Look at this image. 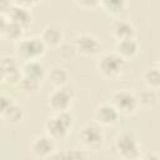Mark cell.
<instances>
[{"instance_id": "obj_17", "label": "cell", "mask_w": 160, "mask_h": 160, "mask_svg": "<svg viewBox=\"0 0 160 160\" xmlns=\"http://www.w3.org/2000/svg\"><path fill=\"white\" fill-rule=\"evenodd\" d=\"M22 75L42 81L46 78L48 71H46L45 66L39 60H30V61H25L22 64Z\"/></svg>"}, {"instance_id": "obj_22", "label": "cell", "mask_w": 160, "mask_h": 160, "mask_svg": "<svg viewBox=\"0 0 160 160\" xmlns=\"http://www.w3.org/2000/svg\"><path fill=\"white\" fill-rule=\"evenodd\" d=\"M40 86H41L40 80L34 79V78H29L25 75H22L20 82H19V88H20L21 92L28 95V96H32V95L38 94V91L40 90Z\"/></svg>"}, {"instance_id": "obj_1", "label": "cell", "mask_w": 160, "mask_h": 160, "mask_svg": "<svg viewBox=\"0 0 160 160\" xmlns=\"http://www.w3.org/2000/svg\"><path fill=\"white\" fill-rule=\"evenodd\" d=\"M74 126V116L70 111L54 112L51 118L45 122V134L56 140H64L70 134Z\"/></svg>"}, {"instance_id": "obj_15", "label": "cell", "mask_w": 160, "mask_h": 160, "mask_svg": "<svg viewBox=\"0 0 160 160\" xmlns=\"http://www.w3.org/2000/svg\"><path fill=\"white\" fill-rule=\"evenodd\" d=\"M40 38L46 45V48H59L62 44L64 32L56 25H48L44 28Z\"/></svg>"}, {"instance_id": "obj_14", "label": "cell", "mask_w": 160, "mask_h": 160, "mask_svg": "<svg viewBox=\"0 0 160 160\" xmlns=\"http://www.w3.org/2000/svg\"><path fill=\"white\" fill-rule=\"evenodd\" d=\"M6 16L15 24L22 26L25 30L31 25V21H32V15H31L30 9H26V8L15 5V4H12V6L9 10V12L6 14Z\"/></svg>"}, {"instance_id": "obj_27", "label": "cell", "mask_w": 160, "mask_h": 160, "mask_svg": "<svg viewBox=\"0 0 160 160\" xmlns=\"http://www.w3.org/2000/svg\"><path fill=\"white\" fill-rule=\"evenodd\" d=\"M40 2V0H12V4L26 8V9H31L34 6H36Z\"/></svg>"}, {"instance_id": "obj_24", "label": "cell", "mask_w": 160, "mask_h": 160, "mask_svg": "<svg viewBox=\"0 0 160 160\" xmlns=\"http://www.w3.org/2000/svg\"><path fill=\"white\" fill-rule=\"evenodd\" d=\"M138 100H139V106H142L145 109H151L156 102V96L154 94V90L149 89L146 91H142L140 95H138Z\"/></svg>"}, {"instance_id": "obj_11", "label": "cell", "mask_w": 160, "mask_h": 160, "mask_svg": "<svg viewBox=\"0 0 160 160\" xmlns=\"http://www.w3.org/2000/svg\"><path fill=\"white\" fill-rule=\"evenodd\" d=\"M74 45L76 48L78 54L84 56H92L100 52L101 44L98 38L91 34H81L78 35L74 40Z\"/></svg>"}, {"instance_id": "obj_28", "label": "cell", "mask_w": 160, "mask_h": 160, "mask_svg": "<svg viewBox=\"0 0 160 160\" xmlns=\"http://www.w3.org/2000/svg\"><path fill=\"white\" fill-rule=\"evenodd\" d=\"M12 102H14L12 98H10L8 95H1V99H0V112L5 111Z\"/></svg>"}, {"instance_id": "obj_8", "label": "cell", "mask_w": 160, "mask_h": 160, "mask_svg": "<svg viewBox=\"0 0 160 160\" xmlns=\"http://www.w3.org/2000/svg\"><path fill=\"white\" fill-rule=\"evenodd\" d=\"M1 80L9 85H19L22 78V66L19 64L16 56H4L0 64Z\"/></svg>"}, {"instance_id": "obj_20", "label": "cell", "mask_w": 160, "mask_h": 160, "mask_svg": "<svg viewBox=\"0 0 160 160\" xmlns=\"http://www.w3.org/2000/svg\"><path fill=\"white\" fill-rule=\"evenodd\" d=\"M101 9L109 15H120L128 6V0H100Z\"/></svg>"}, {"instance_id": "obj_31", "label": "cell", "mask_w": 160, "mask_h": 160, "mask_svg": "<svg viewBox=\"0 0 160 160\" xmlns=\"http://www.w3.org/2000/svg\"><path fill=\"white\" fill-rule=\"evenodd\" d=\"M158 66L160 68V54H159V58H158Z\"/></svg>"}, {"instance_id": "obj_5", "label": "cell", "mask_w": 160, "mask_h": 160, "mask_svg": "<svg viewBox=\"0 0 160 160\" xmlns=\"http://www.w3.org/2000/svg\"><path fill=\"white\" fill-rule=\"evenodd\" d=\"M79 141L81 146L90 151H99L102 149L105 142L104 132L100 129V125L95 124H85L79 132Z\"/></svg>"}, {"instance_id": "obj_21", "label": "cell", "mask_w": 160, "mask_h": 160, "mask_svg": "<svg viewBox=\"0 0 160 160\" xmlns=\"http://www.w3.org/2000/svg\"><path fill=\"white\" fill-rule=\"evenodd\" d=\"M142 80L148 89L150 90L160 89V68L154 66V68L146 69L142 74Z\"/></svg>"}, {"instance_id": "obj_25", "label": "cell", "mask_w": 160, "mask_h": 160, "mask_svg": "<svg viewBox=\"0 0 160 160\" xmlns=\"http://www.w3.org/2000/svg\"><path fill=\"white\" fill-rule=\"evenodd\" d=\"M78 54L74 44H61L59 46V55L64 61H71Z\"/></svg>"}, {"instance_id": "obj_12", "label": "cell", "mask_w": 160, "mask_h": 160, "mask_svg": "<svg viewBox=\"0 0 160 160\" xmlns=\"http://www.w3.org/2000/svg\"><path fill=\"white\" fill-rule=\"evenodd\" d=\"M25 29L14 21H11L6 15H1V21H0V32L1 36L9 41H20L22 39Z\"/></svg>"}, {"instance_id": "obj_2", "label": "cell", "mask_w": 160, "mask_h": 160, "mask_svg": "<svg viewBox=\"0 0 160 160\" xmlns=\"http://www.w3.org/2000/svg\"><path fill=\"white\" fill-rule=\"evenodd\" d=\"M96 68L101 76L108 80H115L124 75L126 71V60L118 52H106L100 56L96 62Z\"/></svg>"}, {"instance_id": "obj_4", "label": "cell", "mask_w": 160, "mask_h": 160, "mask_svg": "<svg viewBox=\"0 0 160 160\" xmlns=\"http://www.w3.org/2000/svg\"><path fill=\"white\" fill-rule=\"evenodd\" d=\"M46 50V45L41 40V38H28L21 39L15 45V55L19 60L30 61V60H39Z\"/></svg>"}, {"instance_id": "obj_23", "label": "cell", "mask_w": 160, "mask_h": 160, "mask_svg": "<svg viewBox=\"0 0 160 160\" xmlns=\"http://www.w3.org/2000/svg\"><path fill=\"white\" fill-rule=\"evenodd\" d=\"M86 158V154L82 150L70 149V150H62V151H55L50 159H84Z\"/></svg>"}, {"instance_id": "obj_19", "label": "cell", "mask_w": 160, "mask_h": 160, "mask_svg": "<svg viewBox=\"0 0 160 160\" xmlns=\"http://www.w3.org/2000/svg\"><path fill=\"white\" fill-rule=\"evenodd\" d=\"M48 80L50 81L51 85H54L55 88H61V86H66L69 80H70V75L66 71V69L61 68V66H52L46 75Z\"/></svg>"}, {"instance_id": "obj_18", "label": "cell", "mask_w": 160, "mask_h": 160, "mask_svg": "<svg viewBox=\"0 0 160 160\" xmlns=\"http://www.w3.org/2000/svg\"><path fill=\"white\" fill-rule=\"evenodd\" d=\"M1 118L10 125H19L20 122H22L24 118H25V110L21 105L16 104L15 101L2 112H0Z\"/></svg>"}, {"instance_id": "obj_10", "label": "cell", "mask_w": 160, "mask_h": 160, "mask_svg": "<svg viewBox=\"0 0 160 160\" xmlns=\"http://www.w3.org/2000/svg\"><path fill=\"white\" fill-rule=\"evenodd\" d=\"M120 112L111 102H101L94 110V121L100 126H112L119 121Z\"/></svg>"}, {"instance_id": "obj_16", "label": "cell", "mask_w": 160, "mask_h": 160, "mask_svg": "<svg viewBox=\"0 0 160 160\" xmlns=\"http://www.w3.org/2000/svg\"><path fill=\"white\" fill-rule=\"evenodd\" d=\"M115 52H118L126 61L132 60L139 54V42L135 40V38L118 40L115 45Z\"/></svg>"}, {"instance_id": "obj_6", "label": "cell", "mask_w": 160, "mask_h": 160, "mask_svg": "<svg viewBox=\"0 0 160 160\" xmlns=\"http://www.w3.org/2000/svg\"><path fill=\"white\" fill-rule=\"evenodd\" d=\"M110 102L118 109L120 115H125V116H130L135 114L139 108L138 95L129 89L116 90L111 95Z\"/></svg>"}, {"instance_id": "obj_7", "label": "cell", "mask_w": 160, "mask_h": 160, "mask_svg": "<svg viewBox=\"0 0 160 160\" xmlns=\"http://www.w3.org/2000/svg\"><path fill=\"white\" fill-rule=\"evenodd\" d=\"M72 100H74V92L68 85L61 88H55L48 98V106L52 112L69 111L72 105Z\"/></svg>"}, {"instance_id": "obj_3", "label": "cell", "mask_w": 160, "mask_h": 160, "mask_svg": "<svg viewBox=\"0 0 160 160\" xmlns=\"http://www.w3.org/2000/svg\"><path fill=\"white\" fill-rule=\"evenodd\" d=\"M118 155L126 160H134L141 158V145L138 136L132 131L120 132L114 141Z\"/></svg>"}, {"instance_id": "obj_26", "label": "cell", "mask_w": 160, "mask_h": 160, "mask_svg": "<svg viewBox=\"0 0 160 160\" xmlns=\"http://www.w3.org/2000/svg\"><path fill=\"white\" fill-rule=\"evenodd\" d=\"M75 2L84 10H94L100 6V0H75Z\"/></svg>"}, {"instance_id": "obj_30", "label": "cell", "mask_w": 160, "mask_h": 160, "mask_svg": "<svg viewBox=\"0 0 160 160\" xmlns=\"http://www.w3.org/2000/svg\"><path fill=\"white\" fill-rule=\"evenodd\" d=\"M141 158H155V159H160V154H148V155H144Z\"/></svg>"}, {"instance_id": "obj_9", "label": "cell", "mask_w": 160, "mask_h": 160, "mask_svg": "<svg viewBox=\"0 0 160 160\" xmlns=\"http://www.w3.org/2000/svg\"><path fill=\"white\" fill-rule=\"evenodd\" d=\"M29 150L36 159H50L55 150V140L49 135H39L32 139Z\"/></svg>"}, {"instance_id": "obj_29", "label": "cell", "mask_w": 160, "mask_h": 160, "mask_svg": "<svg viewBox=\"0 0 160 160\" xmlns=\"http://www.w3.org/2000/svg\"><path fill=\"white\" fill-rule=\"evenodd\" d=\"M12 4L10 2V0H0V10H1V15H6L9 12V10L11 9Z\"/></svg>"}, {"instance_id": "obj_13", "label": "cell", "mask_w": 160, "mask_h": 160, "mask_svg": "<svg viewBox=\"0 0 160 160\" xmlns=\"http://www.w3.org/2000/svg\"><path fill=\"white\" fill-rule=\"evenodd\" d=\"M111 32L116 40L134 39L136 35V29L130 21L124 19H118L111 25Z\"/></svg>"}]
</instances>
